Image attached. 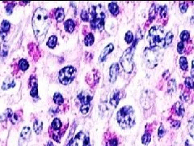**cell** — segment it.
Returning a JSON list of instances; mask_svg holds the SVG:
<instances>
[{"label": "cell", "instance_id": "obj_10", "mask_svg": "<svg viewBox=\"0 0 194 146\" xmlns=\"http://www.w3.org/2000/svg\"><path fill=\"white\" fill-rule=\"evenodd\" d=\"M155 94L151 91H145L141 97V105L145 110H148L155 101Z\"/></svg>", "mask_w": 194, "mask_h": 146}, {"label": "cell", "instance_id": "obj_38", "mask_svg": "<svg viewBox=\"0 0 194 146\" xmlns=\"http://www.w3.org/2000/svg\"><path fill=\"white\" fill-rule=\"evenodd\" d=\"M14 7H15V3H8V5H7L5 8H6V12L8 15H11V14L12 13Z\"/></svg>", "mask_w": 194, "mask_h": 146}, {"label": "cell", "instance_id": "obj_8", "mask_svg": "<svg viewBox=\"0 0 194 146\" xmlns=\"http://www.w3.org/2000/svg\"><path fill=\"white\" fill-rule=\"evenodd\" d=\"M78 99L81 102L82 105L80 111H81L82 114L86 115L88 113V111H90V105H91V101L92 100V96L88 92L84 91L78 95Z\"/></svg>", "mask_w": 194, "mask_h": 146}, {"label": "cell", "instance_id": "obj_36", "mask_svg": "<svg viewBox=\"0 0 194 146\" xmlns=\"http://www.w3.org/2000/svg\"><path fill=\"white\" fill-rule=\"evenodd\" d=\"M188 132L190 133L191 136L193 137V129H194V126H193V118H191L188 121Z\"/></svg>", "mask_w": 194, "mask_h": 146}, {"label": "cell", "instance_id": "obj_11", "mask_svg": "<svg viewBox=\"0 0 194 146\" xmlns=\"http://www.w3.org/2000/svg\"><path fill=\"white\" fill-rule=\"evenodd\" d=\"M119 66L117 63H113L109 68V80L111 83H115L118 76Z\"/></svg>", "mask_w": 194, "mask_h": 146}, {"label": "cell", "instance_id": "obj_6", "mask_svg": "<svg viewBox=\"0 0 194 146\" xmlns=\"http://www.w3.org/2000/svg\"><path fill=\"white\" fill-rule=\"evenodd\" d=\"M134 52V47H130V48L126 49L122 54V56L120 57V64H121L123 70L126 73H131L134 68V62H133Z\"/></svg>", "mask_w": 194, "mask_h": 146}, {"label": "cell", "instance_id": "obj_21", "mask_svg": "<svg viewBox=\"0 0 194 146\" xmlns=\"http://www.w3.org/2000/svg\"><path fill=\"white\" fill-rule=\"evenodd\" d=\"M175 111H176V113L179 116L181 117L184 116V108L181 102H177V103L175 105Z\"/></svg>", "mask_w": 194, "mask_h": 146}, {"label": "cell", "instance_id": "obj_43", "mask_svg": "<svg viewBox=\"0 0 194 146\" xmlns=\"http://www.w3.org/2000/svg\"><path fill=\"white\" fill-rule=\"evenodd\" d=\"M158 134H159V137H162V136H164L165 129H164V127H163V125H161V126L159 127V132H158Z\"/></svg>", "mask_w": 194, "mask_h": 146}, {"label": "cell", "instance_id": "obj_25", "mask_svg": "<svg viewBox=\"0 0 194 146\" xmlns=\"http://www.w3.org/2000/svg\"><path fill=\"white\" fill-rule=\"evenodd\" d=\"M62 122L58 118H56L53 120L52 123H51V127L54 131H58L62 127Z\"/></svg>", "mask_w": 194, "mask_h": 146}, {"label": "cell", "instance_id": "obj_5", "mask_svg": "<svg viewBox=\"0 0 194 146\" xmlns=\"http://www.w3.org/2000/svg\"><path fill=\"white\" fill-rule=\"evenodd\" d=\"M163 58V53L159 48H146L143 52V60L147 68L153 69Z\"/></svg>", "mask_w": 194, "mask_h": 146}, {"label": "cell", "instance_id": "obj_32", "mask_svg": "<svg viewBox=\"0 0 194 146\" xmlns=\"http://www.w3.org/2000/svg\"><path fill=\"white\" fill-rule=\"evenodd\" d=\"M151 136L148 132H146L142 137V144H145V145L149 144V143L151 142Z\"/></svg>", "mask_w": 194, "mask_h": 146}, {"label": "cell", "instance_id": "obj_31", "mask_svg": "<svg viewBox=\"0 0 194 146\" xmlns=\"http://www.w3.org/2000/svg\"><path fill=\"white\" fill-rule=\"evenodd\" d=\"M176 91V83L175 80H170L168 81V93H174Z\"/></svg>", "mask_w": 194, "mask_h": 146}, {"label": "cell", "instance_id": "obj_27", "mask_svg": "<svg viewBox=\"0 0 194 146\" xmlns=\"http://www.w3.org/2000/svg\"><path fill=\"white\" fill-rule=\"evenodd\" d=\"M30 95L33 98L38 97V89H37V80H35L34 83H32V89L30 92Z\"/></svg>", "mask_w": 194, "mask_h": 146}, {"label": "cell", "instance_id": "obj_39", "mask_svg": "<svg viewBox=\"0 0 194 146\" xmlns=\"http://www.w3.org/2000/svg\"><path fill=\"white\" fill-rule=\"evenodd\" d=\"M81 18L84 21L87 22L89 20V15H88V12L85 10H83L81 12Z\"/></svg>", "mask_w": 194, "mask_h": 146}, {"label": "cell", "instance_id": "obj_34", "mask_svg": "<svg viewBox=\"0 0 194 146\" xmlns=\"http://www.w3.org/2000/svg\"><path fill=\"white\" fill-rule=\"evenodd\" d=\"M167 12H168V8H167V6H166V5L160 7V8H159V14H160V16L162 18H164L167 16Z\"/></svg>", "mask_w": 194, "mask_h": 146}, {"label": "cell", "instance_id": "obj_35", "mask_svg": "<svg viewBox=\"0 0 194 146\" xmlns=\"http://www.w3.org/2000/svg\"><path fill=\"white\" fill-rule=\"evenodd\" d=\"M125 40L128 44H130L132 42L133 40H134V36H133V33L131 31H128L126 33L125 36Z\"/></svg>", "mask_w": 194, "mask_h": 146}, {"label": "cell", "instance_id": "obj_18", "mask_svg": "<svg viewBox=\"0 0 194 146\" xmlns=\"http://www.w3.org/2000/svg\"><path fill=\"white\" fill-rule=\"evenodd\" d=\"M109 10L111 14L114 16H116L119 13V7L116 3H110L109 4Z\"/></svg>", "mask_w": 194, "mask_h": 146}, {"label": "cell", "instance_id": "obj_14", "mask_svg": "<svg viewBox=\"0 0 194 146\" xmlns=\"http://www.w3.org/2000/svg\"><path fill=\"white\" fill-rule=\"evenodd\" d=\"M30 136H31V129L29 128L28 127H23L21 132V134H20V141L24 142V141L28 140Z\"/></svg>", "mask_w": 194, "mask_h": 146}, {"label": "cell", "instance_id": "obj_4", "mask_svg": "<svg viewBox=\"0 0 194 146\" xmlns=\"http://www.w3.org/2000/svg\"><path fill=\"white\" fill-rule=\"evenodd\" d=\"M164 30L161 25L153 26L148 33L150 48H161L164 46Z\"/></svg>", "mask_w": 194, "mask_h": 146}, {"label": "cell", "instance_id": "obj_19", "mask_svg": "<svg viewBox=\"0 0 194 146\" xmlns=\"http://www.w3.org/2000/svg\"><path fill=\"white\" fill-rule=\"evenodd\" d=\"M94 41H95V37L92 33H88L87 36H86L85 39H84V43H85L86 46H91L93 45Z\"/></svg>", "mask_w": 194, "mask_h": 146}, {"label": "cell", "instance_id": "obj_42", "mask_svg": "<svg viewBox=\"0 0 194 146\" xmlns=\"http://www.w3.org/2000/svg\"><path fill=\"white\" fill-rule=\"evenodd\" d=\"M184 42H179L178 45H177V51H178L179 54H181L183 53V51H184Z\"/></svg>", "mask_w": 194, "mask_h": 146}, {"label": "cell", "instance_id": "obj_3", "mask_svg": "<svg viewBox=\"0 0 194 146\" xmlns=\"http://www.w3.org/2000/svg\"><path fill=\"white\" fill-rule=\"evenodd\" d=\"M116 120L122 129L131 128L136 123L134 111L132 106L125 105L120 108L116 114Z\"/></svg>", "mask_w": 194, "mask_h": 146}, {"label": "cell", "instance_id": "obj_29", "mask_svg": "<svg viewBox=\"0 0 194 146\" xmlns=\"http://www.w3.org/2000/svg\"><path fill=\"white\" fill-rule=\"evenodd\" d=\"M180 66H181V69H182L183 71L188 70V60H187L186 57H184V56L181 57V58H180Z\"/></svg>", "mask_w": 194, "mask_h": 146}, {"label": "cell", "instance_id": "obj_17", "mask_svg": "<svg viewBox=\"0 0 194 146\" xmlns=\"http://www.w3.org/2000/svg\"><path fill=\"white\" fill-rule=\"evenodd\" d=\"M55 17H56L57 21L62 22L65 18L64 9L62 8H58L55 12Z\"/></svg>", "mask_w": 194, "mask_h": 146}, {"label": "cell", "instance_id": "obj_37", "mask_svg": "<svg viewBox=\"0 0 194 146\" xmlns=\"http://www.w3.org/2000/svg\"><path fill=\"white\" fill-rule=\"evenodd\" d=\"M185 84L187 87L190 89H193V78L192 77H188L185 79Z\"/></svg>", "mask_w": 194, "mask_h": 146}, {"label": "cell", "instance_id": "obj_33", "mask_svg": "<svg viewBox=\"0 0 194 146\" xmlns=\"http://www.w3.org/2000/svg\"><path fill=\"white\" fill-rule=\"evenodd\" d=\"M180 37H181V42H184V41H188V40H189V37H190V34H189V33H188L187 30H184V31H183L182 33H181Z\"/></svg>", "mask_w": 194, "mask_h": 146}, {"label": "cell", "instance_id": "obj_20", "mask_svg": "<svg viewBox=\"0 0 194 146\" xmlns=\"http://www.w3.org/2000/svg\"><path fill=\"white\" fill-rule=\"evenodd\" d=\"M42 126H43V123L41 120H37L34 122L33 123V129L35 131V132L37 133V135L40 134L41 132V131H42Z\"/></svg>", "mask_w": 194, "mask_h": 146}, {"label": "cell", "instance_id": "obj_26", "mask_svg": "<svg viewBox=\"0 0 194 146\" xmlns=\"http://www.w3.org/2000/svg\"><path fill=\"white\" fill-rule=\"evenodd\" d=\"M173 40V34L171 32H168L164 37V47H167L168 46L171 45V41Z\"/></svg>", "mask_w": 194, "mask_h": 146}, {"label": "cell", "instance_id": "obj_15", "mask_svg": "<svg viewBox=\"0 0 194 146\" xmlns=\"http://www.w3.org/2000/svg\"><path fill=\"white\" fill-rule=\"evenodd\" d=\"M16 86V83L14 81L13 78L12 77H8L6 80H4L3 84L2 85V89L3 90H7V89H9L11 88H13Z\"/></svg>", "mask_w": 194, "mask_h": 146}, {"label": "cell", "instance_id": "obj_30", "mask_svg": "<svg viewBox=\"0 0 194 146\" xmlns=\"http://www.w3.org/2000/svg\"><path fill=\"white\" fill-rule=\"evenodd\" d=\"M156 14H157V6L155 4H152V6L151 7V9L149 11V16L151 21L155 18Z\"/></svg>", "mask_w": 194, "mask_h": 146}, {"label": "cell", "instance_id": "obj_24", "mask_svg": "<svg viewBox=\"0 0 194 146\" xmlns=\"http://www.w3.org/2000/svg\"><path fill=\"white\" fill-rule=\"evenodd\" d=\"M57 41H58V38L55 35L51 36L49 38H48V41H47V46L49 47L50 49H54L57 45Z\"/></svg>", "mask_w": 194, "mask_h": 146}, {"label": "cell", "instance_id": "obj_46", "mask_svg": "<svg viewBox=\"0 0 194 146\" xmlns=\"http://www.w3.org/2000/svg\"><path fill=\"white\" fill-rule=\"evenodd\" d=\"M185 146H191L190 144H189V142H188V140H187L186 143H185Z\"/></svg>", "mask_w": 194, "mask_h": 146}, {"label": "cell", "instance_id": "obj_23", "mask_svg": "<svg viewBox=\"0 0 194 146\" xmlns=\"http://www.w3.org/2000/svg\"><path fill=\"white\" fill-rule=\"evenodd\" d=\"M53 100H54V101L58 105H62V104H63V102H64L63 97H62L60 93H55L54 95V97H53Z\"/></svg>", "mask_w": 194, "mask_h": 146}, {"label": "cell", "instance_id": "obj_7", "mask_svg": "<svg viewBox=\"0 0 194 146\" xmlns=\"http://www.w3.org/2000/svg\"><path fill=\"white\" fill-rule=\"evenodd\" d=\"M77 71L74 67L67 66L63 68L58 73V80L62 84L67 85L70 84L76 76Z\"/></svg>", "mask_w": 194, "mask_h": 146}, {"label": "cell", "instance_id": "obj_44", "mask_svg": "<svg viewBox=\"0 0 194 146\" xmlns=\"http://www.w3.org/2000/svg\"><path fill=\"white\" fill-rule=\"evenodd\" d=\"M171 126L175 128H179L180 126H181V122L180 121H173L172 123H171Z\"/></svg>", "mask_w": 194, "mask_h": 146}, {"label": "cell", "instance_id": "obj_2", "mask_svg": "<svg viewBox=\"0 0 194 146\" xmlns=\"http://www.w3.org/2000/svg\"><path fill=\"white\" fill-rule=\"evenodd\" d=\"M89 20L91 28L98 29L100 32L103 31L105 29V11L103 6L100 4L96 6H91L89 8Z\"/></svg>", "mask_w": 194, "mask_h": 146}, {"label": "cell", "instance_id": "obj_16", "mask_svg": "<svg viewBox=\"0 0 194 146\" xmlns=\"http://www.w3.org/2000/svg\"><path fill=\"white\" fill-rule=\"evenodd\" d=\"M74 27H75V24L73 21V19H69L65 22L64 28L67 33H72V32L74 31Z\"/></svg>", "mask_w": 194, "mask_h": 146}, {"label": "cell", "instance_id": "obj_41", "mask_svg": "<svg viewBox=\"0 0 194 146\" xmlns=\"http://www.w3.org/2000/svg\"><path fill=\"white\" fill-rule=\"evenodd\" d=\"M117 144H118L117 139L113 138L109 140V141H107L106 146H117Z\"/></svg>", "mask_w": 194, "mask_h": 146}, {"label": "cell", "instance_id": "obj_28", "mask_svg": "<svg viewBox=\"0 0 194 146\" xmlns=\"http://www.w3.org/2000/svg\"><path fill=\"white\" fill-rule=\"evenodd\" d=\"M19 68H20V70H22L23 72H25L29 68V63L26 59L24 58H21L19 62Z\"/></svg>", "mask_w": 194, "mask_h": 146}, {"label": "cell", "instance_id": "obj_45", "mask_svg": "<svg viewBox=\"0 0 194 146\" xmlns=\"http://www.w3.org/2000/svg\"><path fill=\"white\" fill-rule=\"evenodd\" d=\"M47 146H54V144H53V143L51 142V141H48V144H47Z\"/></svg>", "mask_w": 194, "mask_h": 146}, {"label": "cell", "instance_id": "obj_12", "mask_svg": "<svg viewBox=\"0 0 194 146\" xmlns=\"http://www.w3.org/2000/svg\"><path fill=\"white\" fill-rule=\"evenodd\" d=\"M121 97H122V92L120 91V90H116L111 95L110 98H109V103L115 108V107L118 105L119 101L121 99Z\"/></svg>", "mask_w": 194, "mask_h": 146}, {"label": "cell", "instance_id": "obj_40", "mask_svg": "<svg viewBox=\"0 0 194 146\" xmlns=\"http://www.w3.org/2000/svg\"><path fill=\"white\" fill-rule=\"evenodd\" d=\"M188 8V5L185 2H182L180 3V10L182 13H185Z\"/></svg>", "mask_w": 194, "mask_h": 146}, {"label": "cell", "instance_id": "obj_9", "mask_svg": "<svg viewBox=\"0 0 194 146\" xmlns=\"http://www.w3.org/2000/svg\"><path fill=\"white\" fill-rule=\"evenodd\" d=\"M72 146H91L89 136L87 133L80 132L74 136Z\"/></svg>", "mask_w": 194, "mask_h": 146}, {"label": "cell", "instance_id": "obj_13", "mask_svg": "<svg viewBox=\"0 0 194 146\" xmlns=\"http://www.w3.org/2000/svg\"><path fill=\"white\" fill-rule=\"evenodd\" d=\"M113 49H114V46H113V44H112V43H109V45L107 46L104 49L103 51L101 52L100 55V62L105 61L107 56H108L110 53H112V51H113Z\"/></svg>", "mask_w": 194, "mask_h": 146}, {"label": "cell", "instance_id": "obj_22", "mask_svg": "<svg viewBox=\"0 0 194 146\" xmlns=\"http://www.w3.org/2000/svg\"><path fill=\"white\" fill-rule=\"evenodd\" d=\"M1 31L0 33H8L10 30V28H11V24L8 20H3L1 23Z\"/></svg>", "mask_w": 194, "mask_h": 146}, {"label": "cell", "instance_id": "obj_1", "mask_svg": "<svg viewBox=\"0 0 194 146\" xmlns=\"http://www.w3.org/2000/svg\"><path fill=\"white\" fill-rule=\"evenodd\" d=\"M32 24H33L34 34L37 37V41L41 42L45 39L49 27L48 15L44 8H39L36 10L35 13L33 15Z\"/></svg>", "mask_w": 194, "mask_h": 146}]
</instances>
